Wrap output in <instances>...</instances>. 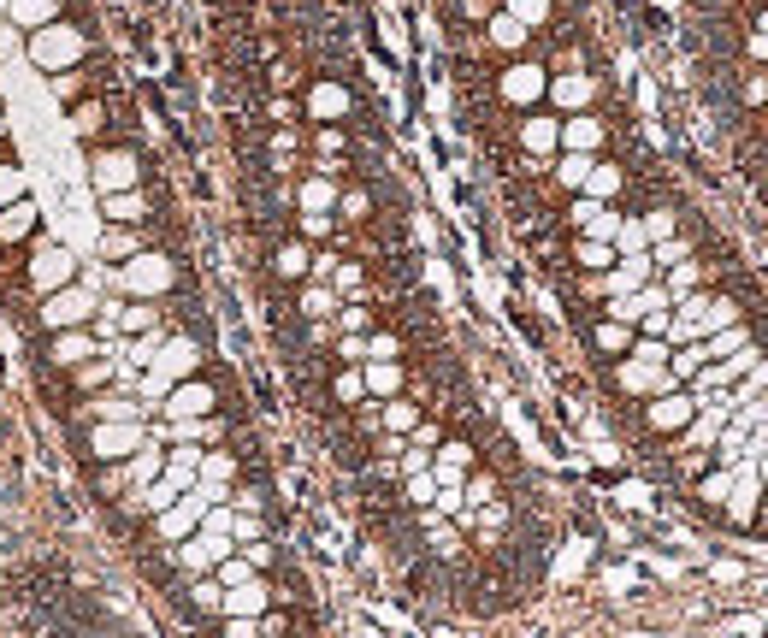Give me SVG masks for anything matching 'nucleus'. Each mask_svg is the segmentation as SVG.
Returning a JSON list of instances; mask_svg holds the SVG:
<instances>
[{"label":"nucleus","mask_w":768,"mask_h":638,"mask_svg":"<svg viewBox=\"0 0 768 638\" xmlns=\"http://www.w3.org/2000/svg\"><path fill=\"white\" fill-rule=\"evenodd\" d=\"M113 284H119V296H130V302H154V296H166V290L178 284V266L166 255L136 249L125 266H113Z\"/></svg>","instance_id":"f257e3e1"},{"label":"nucleus","mask_w":768,"mask_h":638,"mask_svg":"<svg viewBox=\"0 0 768 638\" xmlns=\"http://www.w3.org/2000/svg\"><path fill=\"white\" fill-rule=\"evenodd\" d=\"M30 60L36 65H48V71H71V65L83 60V36L71 30V24H42L36 36H30Z\"/></svg>","instance_id":"f03ea898"},{"label":"nucleus","mask_w":768,"mask_h":638,"mask_svg":"<svg viewBox=\"0 0 768 638\" xmlns=\"http://www.w3.org/2000/svg\"><path fill=\"white\" fill-rule=\"evenodd\" d=\"M95 319V296L83 290V284H65V290H54L48 302H42V325L48 331H77V325H89Z\"/></svg>","instance_id":"7ed1b4c3"},{"label":"nucleus","mask_w":768,"mask_h":638,"mask_svg":"<svg viewBox=\"0 0 768 638\" xmlns=\"http://www.w3.org/2000/svg\"><path fill=\"white\" fill-rule=\"evenodd\" d=\"M142 444H148V420H136V426H95V432H89V455H101L107 467H113V461H130Z\"/></svg>","instance_id":"20e7f679"},{"label":"nucleus","mask_w":768,"mask_h":638,"mask_svg":"<svg viewBox=\"0 0 768 638\" xmlns=\"http://www.w3.org/2000/svg\"><path fill=\"white\" fill-rule=\"evenodd\" d=\"M71 278H77V255H71V249H60V243H48V249L36 255V266H30V284H36L42 296L65 290Z\"/></svg>","instance_id":"39448f33"},{"label":"nucleus","mask_w":768,"mask_h":638,"mask_svg":"<svg viewBox=\"0 0 768 638\" xmlns=\"http://www.w3.org/2000/svg\"><path fill=\"white\" fill-rule=\"evenodd\" d=\"M201 514H207V497H201V491H184L172 509H160V538H166V544H184L190 532H201Z\"/></svg>","instance_id":"423d86ee"},{"label":"nucleus","mask_w":768,"mask_h":638,"mask_svg":"<svg viewBox=\"0 0 768 638\" xmlns=\"http://www.w3.org/2000/svg\"><path fill=\"white\" fill-rule=\"evenodd\" d=\"M95 190L101 195H119V190H136V154L113 148V154H95Z\"/></svg>","instance_id":"0eeeda50"},{"label":"nucleus","mask_w":768,"mask_h":638,"mask_svg":"<svg viewBox=\"0 0 768 638\" xmlns=\"http://www.w3.org/2000/svg\"><path fill=\"white\" fill-rule=\"evenodd\" d=\"M207 414H213V384H201V379L172 384V396H166V420H207Z\"/></svg>","instance_id":"6e6552de"},{"label":"nucleus","mask_w":768,"mask_h":638,"mask_svg":"<svg viewBox=\"0 0 768 638\" xmlns=\"http://www.w3.org/2000/svg\"><path fill=\"white\" fill-rule=\"evenodd\" d=\"M95 331L89 325H77V331H54V349H48V361L54 367H83V361H95Z\"/></svg>","instance_id":"1a4fd4ad"},{"label":"nucleus","mask_w":768,"mask_h":638,"mask_svg":"<svg viewBox=\"0 0 768 638\" xmlns=\"http://www.w3.org/2000/svg\"><path fill=\"white\" fill-rule=\"evenodd\" d=\"M544 89H550L544 65H514V71H503V95H509L514 107H532V101H544Z\"/></svg>","instance_id":"9d476101"},{"label":"nucleus","mask_w":768,"mask_h":638,"mask_svg":"<svg viewBox=\"0 0 768 638\" xmlns=\"http://www.w3.org/2000/svg\"><path fill=\"white\" fill-rule=\"evenodd\" d=\"M89 414H95V426H136V420H148V408L136 402V396H95L89 402Z\"/></svg>","instance_id":"9b49d317"},{"label":"nucleus","mask_w":768,"mask_h":638,"mask_svg":"<svg viewBox=\"0 0 768 638\" xmlns=\"http://www.w3.org/2000/svg\"><path fill=\"white\" fill-rule=\"evenodd\" d=\"M195 361H201V349H195L190 337H166V343H160V361H154V367H160V373H166L172 384H184V379L195 373Z\"/></svg>","instance_id":"f8f14e48"},{"label":"nucleus","mask_w":768,"mask_h":638,"mask_svg":"<svg viewBox=\"0 0 768 638\" xmlns=\"http://www.w3.org/2000/svg\"><path fill=\"white\" fill-rule=\"evenodd\" d=\"M692 408H698L692 396L668 390V396H656V402H650V426H656V432H680V426H692Z\"/></svg>","instance_id":"ddd939ff"},{"label":"nucleus","mask_w":768,"mask_h":638,"mask_svg":"<svg viewBox=\"0 0 768 638\" xmlns=\"http://www.w3.org/2000/svg\"><path fill=\"white\" fill-rule=\"evenodd\" d=\"M562 148H568V154H597V148H603V125L585 119V113L568 119V125H562Z\"/></svg>","instance_id":"4468645a"},{"label":"nucleus","mask_w":768,"mask_h":638,"mask_svg":"<svg viewBox=\"0 0 768 638\" xmlns=\"http://www.w3.org/2000/svg\"><path fill=\"white\" fill-rule=\"evenodd\" d=\"M520 148H526V154H556V148H562V125H556V119H526V125H520Z\"/></svg>","instance_id":"2eb2a0df"},{"label":"nucleus","mask_w":768,"mask_h":638,"mask_svg":"<svg viewBox=\"0 0 768 638\" xmlns=\"http://www.w3.org/2000/svg\"><path fill=\"white\" fill-rule=\"evenodd\" d=\"M30 231H36V207H30V201L0 207V243H24Z\"/></svg>","instance_id":"dca6fc26"},{"label":"nucleus","mask_w":768,"mask_h":638,"mask_svg":"<svg viewBox=\"0 0 768 638\" xmlns=\"http://www.w3.org/2000/svg\"><path fill=\"white\" fill-rule=\"evenodd\" d=\"M101 213H107V225H136L148 213V201L136 190H119V195H101Z\"/></svg>","instance_id":"f3484780"},{"label":"nucleus","mask_w":768,"mask_h":638,"mask_svg":"<svg viewBox=\"0 0 768 638\" xmlns=\"http://www.w3.org/2000/svg\"><path fill=\"white\" fill-rule=\"evenodd\" d=\"M160 467H166V455H154L148 444H142V449H136V455L125 461V479L136 485V497H142V491H148V485L160 479Z\"/></svg>","instance_id":"a211bd4d"},{"label":"nucleus","mask_w":768,"mask_h":638,"mask_svg":"<svg viewBox=\"0 0 768 638\" xmlns=\"http://www.w3.org/2000/svg\"><path fill=\"white\" fill-rule=\"evenodd\" d=\"M308 113H314V119H343V113H349V95H343L337 83H314V89H308Z\"/></svg>","instance_id":"6ab92c4d"},{"label":"nucleus","mask_w":768,"mask_h":638,"mask_svg":"<svg viewBox=\"0 0 768 638\" xmlns=\"http://www.w3.org/2000/svg\"><path fill=\"white\" fill-rule=\"evenodd\" d=\"M172 444L178 449H195V444H219V420H172Z\"/></svg>","instance_id":"aec40b11"},{"label":"nucleus","mask_w":768,"mask_h":638,"mask_svg":"<svg viewBox=\"0 0 768 638\" xmlns=\"http://www.w3.org/2000/svg\"><path fill=\"white\" fill-rule=\"evenodd\" d=\"M142 337V331H160V308H154V302H125V308H119V337Z\"/></svg>","instance_id":"412c9836"},{"label":"nucleus","mask_w":768,"mask_h":638,"mask_svg":"<svg viewBox=\"0 0 768 638\" xmlns=\"http://www.w3.org/2000/svg\"><path fill=\"white\" fill-rule=\"evenodd\" d=\"M544 95H550L556 107H568V113H579V107L591 101V77H556V83H550Z\"/></svg>","instance_id":"4be33fe9"},{"label":"nucleus","mask_w":768,"mask_h":638,"mask_svg":"<svg viewBox=\"0 0 768 638\" xmlns=\"http://www.w3.org/2000/svg\"><path fill=\"white\" fill-rule=\"evenodd\" d=\"M361 384H367L373 396H396V390H402V367H396V361H367V367H361Z\"/></svg>","instance_id":"5701e85b"},{"label":"nucleus","mask_w":768,"mask_h":638,"mask_svg":"<svg viewBox=\"0 0 768 638\" xmlns=\"http://www.w3.org/2000/svg\"><path fill=\"white\" fill-rule=\"evenodd\" d=\"M12 18H18L24 30H42V24L60 18V0H12Z\"/></svg>","instance_id":"b1692460"},{"label":"nucleus","mask_w":768,"mask_h":638,"mask_svg":"<svg viewBox=\"0 0 768 638\" xmlns=\"http://www.w3.org/2000/svg\"><path fill=\"white\" fill-rule=\"evenodd\" d=\"M579 190H585V201H609V195L621 190V172H615V166H591Z\"/></svg>","instance_id":"393cba45"},{"label":"nucleus","mask_w":768,"mask_h":638,"mask_svg":"<svg viewBox=\"0 0 768 638\" xmlns=\"http://www.w3.org/2000/svg\"><path fill=\"white\" fill-rule=\"evenodd\" d=\"M337 207V184L331 178H308L302 184V213H331Z\"/></svg>","instance_id":"a878e982"},{"label":"nucleus","mask_w":768,"mask_h":638,"mask_svg":"<svg viewBox=\"0 0 768 638\" xmlns=\"http://www.w3.org/2000/svg\"><path fill=\"white\" fill-rule=\"evenodd\" d=\"M136 255V237H130L125 225H107L101 231V260H130Z\"/></svg>","instance_id":"bb28decb"},{"label":"nucleus","mask_w":768,"mask_h":638,"mask_svg":"<svg viewBox=\"0 0 768 638\" xmlns=\"http://www.w3.org/2000/svg\"><path fill=\"white\" fill-rule=\"evenodd\" d=\"M509 18L532 30V24H544V18H550V0H509Z\"/></svg>","instance_id":"cd10ccee"},{"label":"nucleus","mask_w":768,"mask_h":638,"mask_svg":"<svg viewBox=\"0 0 768 638\" xmlns=\"http://www.w3.org/2000/svg\"><path fill=\"white\" fill-rule=\"evenodd\" d=\"M491 42H497V48H520V42H526V24H514L509 12L491 18Z\"/></svg>","instance_id":"c85d7f7f"},{"label":"nucleus","mask_w":768,"mask_h":638,"mask_svg":"<svg viewBox=\"0 0 768 638\" xmlns=\"http://www.w3.org/2000/svg\"><path fill=\"white\" fill-rule=\"evenodd\" d=\"M597 343H603L609 355H621V349H633V331H627L621 319H609V325H597Z\"/></svg>","instance_id":"c756f323"},{"label":"nucleus","mask_w":768,"mask_h":638,"mask_svg":"<svg viewBox=\"0 0 768 638\" xmlns=\"http://www.w3.org/2000/svg\"><path fill=\"white\" fill-rule=\"evenodd\" d=\"M379 426H390V432H414V426H420V414H414L408 402H390V408L379 414Z\"/></svg>","instance_id":"7c9ffc66"},{"label":"nucleus","mask_w":768,"mask_h":638,"mask_svg":"<svg viewBox=\"0 0 768 638\" xmlns=\"http://www.w3.org/2000/svg\"><path fill=\"white\" fill-rule=\"evenodd\" d=\"M308 266H314V260H308V249H302V243H290V249H278V272H284V278H302Z\"/></svg>","instance_id":"2f4dec72"},{"label":"nucleus","mask_w":768,"mask_h":638,"mask_svg":"<svg viewBox=\"0 0 768 638\" xmlns=\"http://www.w3.org/2000/svg\"><path fill=\"white\" fill-rule=\"evenodd\" d=\"M585 172H591V154H562V172H556V178H562L568 190H579V184H585Z\"/></svg>","instance_id":"473e14b6"},{"label":"nucleus","mask_w":768,"mask_h":638,"mask_svg":"<svg viewBox=\"0 0 768 638\" xmlns=\"http://www.w3.org/2000/svg\"><path fill=\"white\" fill-rule=\"evenodd\" d=\"M579 266L609 272V266H615V249H609V243H579Z\"/></svg>","instance_id":"72a5a7b5"},{"label":"nucleus","mask_w":768,"mask_h":638,"mask_svg":"<svg viewBox=\"0 0 768 638\" xmlns=\"http://www.w3.org/2000/svg\"><path fill=\"white\" fill-rule=\"evenodd\" d=\"M12 201H24V172L0 166V207H12Z\"/></svg>","instance_id":"f704fd0d"},{"label":"nucleus","mask_w":768,"mask_h":638,"mask_svg":"<svg viewBox=\"0 0 768 638\" xmlns=\"http://www.w3.org/2000/svg\"><path fill=\"white\" fill-rule=\"evenodd\" d=\"M408 497H414V503H438V479H432V473H414V479H408Z\"/></svg>","instance_id":"c9c22d12"},{"label":"nucleus","mask_w":768,"mask_h":638,"mask_svg":"<svg viewBox=\"0 0 768 638\" xmlns=\"http://www.w3.org/2000/svg\"><path fill=\"white\" fill-rule=\"evenodd\" d=\"M396 349H402V343H396L390 331H379V337H367V361H390Z\"/></svg>","instance_id":"e433bc0d"},{"label":"nucleus","mask_w":768,"mask_h":638,"mask_svg":"<svg viewBox=\"0 0 768 638\" xmlns=\"http://www.w3.org/2000/svg\"><path fill=\"white\" fill-rule=\"evenodd\" d=\"M302 308L320 319V314H331V308H337V296H331V290H308V296H302Z\"/></svg>","instance_id":"4c0bfd02"},{"label":"nucleus","mask_w":768,"mask_h":638,"mask_svg":"<svg viewBox=\"0 0 768 638\" xmlns=\"http://www.w3.org/2000/svg\"><path fill=\"white\" fill-rule=\"evenodd\" d=\"M337 396H343V402H361V396H367L361 373H343V379H337Z\"/></svg>","instance_id":"58836bf2"},{"label":"nucleus","mask_w":768,"mask_h":638,"mask_svg":"<svg viewBox=\"0 0 768 638\" xmlns=\"http://www.w3.org/2000/svg\"><path fill=\"white\" fill-rule=\"evenodd\" d=\"M95 125H101V107H77V136H89Z\"/></svg>","instance_id":"ea45409f"},{"label":"nucleus","mask_w":768,"mask_h":638,"mask_svg":"<svg viewBox=\"0 0 768 638\" xmlns=\"http://www.w3.org/2000/svg\"><path fill=\"white\" fill-rule=\"evenodd\" d=\"M0 12H12V0H0Z\"/></svg>","instance_id":"a19ab883"},{"label":"nucleus","mask_w":768,"mask_h":638,"mask_svg":"<svg viewBox=\"0 0 768 638\" xmlns=\"http://www.w3.org/2000/svg\"><path fill=\"white\" fill-rule=\"evenodd\" d=\"M0 136H6V119H0Z\"/></svg>","instance_id":"79ce46f5"}]
</instances>
